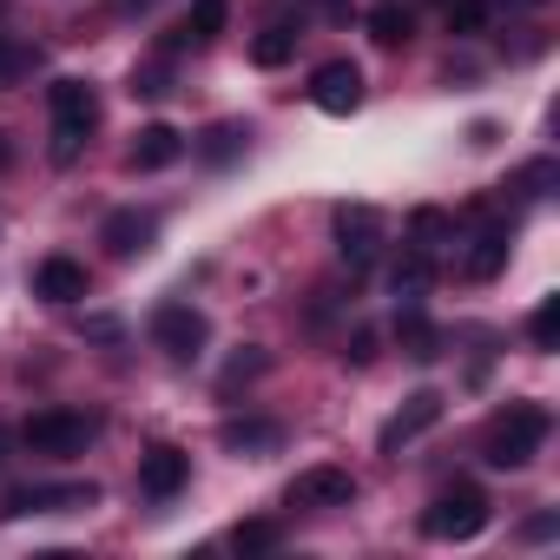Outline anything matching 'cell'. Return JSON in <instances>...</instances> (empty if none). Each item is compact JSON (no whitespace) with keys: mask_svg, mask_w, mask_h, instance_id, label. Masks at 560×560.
Segmentation results:
<instances>
[{"mask_svg":"<svg viewBox=\"0 0 560 560\" xmlns=\"http://www.w3.org/2000/svg\"><path fill=\"white\" fill-rule=\"evenodd\" d=\"M343 357H350V363H370V357H376V337H370V330H357V343H350Z\"/></svg>","mask_w":560,"mask_h":560,"instance_id":"obj_29","label":"cell"},{"mask_svg":"<svg viewBox=\"0 0 560 560\" xmlns=\"http://www.w3.org/2000/svg\"><path fill=\"white\" fill-rule=\"evenodd\" d=\"M370 40H376V47H402V40H409V14L396 8V0L370 8Z\"/></svg>","mask_w":560,"mask_h":560,"instance_id":"obj_22","label":"cell"},{"mask_svg":"<svg viewBox=\"0 0 560 560\" xmlns=\"http://www.w3.org/2000/svg\"><path fill=\"white\" fill-rule=\"evenodd\" d=\"M224 21H231V0H191V21H185V34H178V40L211 47V40L224 34Z\"/></svg>","mask_w":560,"mask_h":560,"instance_id":"obj_19","label":"cell"},{"mask_svg":"<svg viewBox=\"0 0 560 560\" xmlns=\"http://www.w3.org/2000/svg\"><path fill=\"white\" fill-rule=\"evenodd\" d=\"M93 416H80V409H40L27 429H21V442L34 448V455H54V462H67V455H86V442H93Z\"/></svg>","mask_w":560,"mask_h":560,"instance_id":"obj_4","label":"cell"},{"mask_svg":"<svg viewBox=\"0 0 560 560\" xmlns=\"http://www.w3.org/2000/svg\"><path fill=\"white\" fill-rule=\"evenodd\" d=\"M462 277H468V284H488V277H501V264H508V224L501 218H488L468 244H462Z\"/></svg>","mask_w":560,"mask_h":560,"instance_id":"obj_12","label":"cell"},{"mask_svg":"<svg viewBox=\"0 0 560 560\" xmlns=\"http://www.w3.org/2000/svg\"><path fill=\"white\" fill-rule=\"evenodd\" d=\"M218 442L231 455H270V448H284V422H264V416H231L218 429Z\"/></svg>","mask_w":560,"mask_h":560,"instance_id":"obj_14","label":"cell"},{"mask_svg":"<svg viewBox=\"0 0 560 560\" xmlns=\"http://www.w3.org/2000/svg\"><path fill=\"white\" fill-rule=\"evenodd\" d=\"M47 106H54V165H73L100 126V100L86 80H54L47 86Z\"/></svg>","mask_w":560,"mask_h":560,"instance_id":"obj_2","label":"cell"},{"mask_svg":"<svg viewBox=\"0 0 560 560\" xmlns=\"http://www.w3.org/2000/svg\"><path fill=\"white\" fill-rule=\"evenodd\" d=\"M205 337H211L205 311H191V304H159V311H152V343H159L172 363H191V357L205 350Z\"/></svg>","mask_w":560,"mask_h":560,"instance_id":"obj_6","label":"cell"},{"mask_svg":"<svg viewBox=\"0 0 560 560\" xmlns=\"http://www.w3.org/2000/svg\"><path fill=\"white\" fill-rule=\"evenodd\" d=\"M291 508H350L357 501V475L350 468H304L298 481H291V494H284Z\"/></svg>","mask_w":560,"mask_h":560,"instance_id":"obj_9","label":"cell"},{"mask_svg":"<svg viewBox=\"0 0 560 560\" xmlns=\"http://www.w3.org/2000/svg\"><path fill=\"white\" fill-rule=\"evenodd\" d=\"M100 488L93 481H60V488H14L8 494V514H80L93 508Z\"/></svg>","mask_w":560,"mask_h":560,"instance_id":"obj_10","label":"cell"},{"mask_svg":"<svg viewBox=\"0 0 560 560\" xmlns=\"http://www.w3.org/2000/svg\"><path fill=\"white\" fill-rule=\"evenodd\" d=\"M442 244H455V218H448V211H435V205H422V211L409 218V250L435 257Z\"/></svg>","mask_w":560,"mask_h":560,"instance_id":"obj_17","label":"cell"},{"mask_svg":"<svg viewBox=\"0 0 560 560\" xmlns=\"http://www.w3.org/2000/svg\"><path fill=\"white\" fill-rule=\"evenodd\" d=\"M396 337H402V350H409L416 363H435V357H442V330H435V324H429L422 311H402Z\"/></svg>","mask_w":560,"mask_h":560,"instance_id":"obj_18","label":"cell"},{"mask_svg":"<svg viewBox=\"0 0 560 560\" xmlns=\"http://www.w3.org/2000/svg\"><path fill=\"white\" fill-rule=\"evenodd\" d=\"M231 547H237V553H270V547H277V527H270V521H237V527H231Z\"/></svg>","mask_w":560,"mask_h":560,"instance_id":"obj_26","label":"cell"},{"mask_svg":"<svg viewBox=\"0 0 560 560\" xmlns=\"http://www.w3.org/2000/svg\"><path fill=\"white\" fill-rule=\"evenodd\" d=\"M317 8H324L330 21H343V14H350V0H317Z\"/></svg>","mask_w":560,"mask_h":560,"instance_id":"obj_32","label":"cell"},{"mask_svg":"<svg viewBox=\"0 0 560 560\" xmlns=\"http://www.w3.org/2000/svg\"><path fill=\"white\" fill-rule=\"evenodd\" d=\"M178 152H185V139H178L172 126H145V132L132 139V152H126V165H132V172H165V165H172Z\"/></svg>","mask_w":560,"mask_h":560,"instance_id":"obj_16","label":"cell"},{"mask_svg":"<svg viewBox=\"0 0 560 560\" xmlns=\"http://www.w3.org/2000/svg\"><path fill=\"white\" fill-rule=\"evenodd\" d=\"M330 231H337V250H343L350 270L376 264V250H383V211H376V205H337Z\"/></svg>","mask_w":560,"mask_h":560,"instance_id":"obj_5","label":"cell"},{"mask_svg":"<svg viewBox=\"0 0 560 560\" xmlns=\"http://www.w3.org/2000/svg\"><path fill=\"white\" fill-rule=\"evenodd\" d=\"M448 8V34H481L488 27V0H442Z\"/></svg>","mask_w":560,"mask_h":560,"instance_id":"obj_25","label":"cell"},{"mask_svg":"<svg viewBox=\"0 0 560 560\" xmlns=\"http://www.w3.org/2000/svg\"><path fill=\"white\" fill-rule=\"evenodd\" d=\"M152 237H159V218H152V211H139V205L113 211V218H106V231H100V244H106L113 257H139V250H152Z\"/></svg>","mask_w":560,"mask_h":560,"instance_id":"obj_13","label":"cell"},{"mask_svg":"<svg viewBox=\"0 0 560 560\" xmlns=\"http://www.w3.org/2000/svg\"><path fill=\"white\" fill-rule=\"evenodd\" d=\"M298 40H304L298 27H284V21H270V27H264V34L250 40V60H257V67H284V60L298 54Z\"/></svg>","mask_w":560,"mask_h":560,"instance_id":"obj_20","label":"cell"},{"mask_svg":"<svg viewBox=\"0 0 560 560\" xmlns=\"http://www.w3.org/2000/svg\"><path fill=\"white\" fill-rule=\"evenodd\" d=\"M547 409L540 402H508L494 422H488V435H481V455L494 462V468H527L534 455H540V442H547Z\"/></svg>","mask_w":560,"mask_h":560,"instance_id":"obj_1","label":"cell"},{"mask_svg":"<svg viewBox=\"0 0 560 560\" xmlns=\"http://www.w3.org/2000/svg\"><path fill=\"white\" fill-rule=\"evenodd\" d=\"M429 270H435V257H422V250H409V257L396 264V291H402V298H416V291L429 284Z\"/></svg>","mask_w":560,"mask_h":560,"instance_id":"obj_27","label":"cell"},{"mask_svg":"<svg viewBox=\"0 0 560 560\" xmlns=\"http://www.w3.org/2000/svg\"><path fill=\"white\" fill-rule=\"evenodd\" d=\"M521 8H540V0H521Z\"/></svg>","mask_w":560,"mask_h":560,"instance_id":"obj_33","label":"cell"},{"mask_svg":"<svg viewBox=\"0 0 560 560\" xmlns=\"http://www.w3.org/2000/svg\"><path fill=\"white\" fill-rule=\"evenodd\" d=\"M435 422H442V396H435V389H416V396H409V402H402V409L383 422L376 448H383V455H396V448H409L416 435H429Z\"/></svg>","mask_w":560,"mask_h":560,"instance_id":"obj_8","label":"cell"},{"mask_svg":"<svg viewBox=\"0 0 560 560\" xmlns=\"http://www.w3.org/2000/svg\"><path fill=\"white\" fill-rule=\"evenodd\" d=\"M311 100H317V113H330V119L357 113V106H363V67H357V60H324V67L311 73Z\"/></svg>","mask_w":560,"mask_h":560,"instance_id":"obj_7","label":"cell"},{"mask_svg":"<svg viewBox=\"0 0 560 560\" xmlns=\"http://www.w3.org/2000/svg\"><path fill=\"white\" fill-rule=\"evenodd\" d=\"M540 185H553V165L540 159V165H527L521 178H514V191H527V198H540Z\"/></svg>","mask_w":560,"mask_h":560,"instance_id":"obj_28","label":"cell"},{"mask_svg":"<svg viewBox=\"0 0 560 560\" xmlns=\"http://www.w3.org/2000/svg\"><path fill=\"white\" fill-rule=\"evenodd\" d=\"M244 139H250V132H244V119H218V126H205L198 152H205L211 165H231V159L244 152Z\"/></svg>","mask_w":560,"mask_h":560,"instance_id":"obj_21","label":"cell"},{"mask_svg":"<svg viewBox=\"0 0 560 560\" xmlns=\"http://www.w3.org/2000/svg\"><path fill=\"white\" fill-rule=\"evenodd\" d=\"M86 337H100V343H113V337H119V324H113V317H86Z\"/></svg>","mask_w":560,"mask_h":560,"instance_id":"obj_30","label":"cell"},{"mask_svg":"<svg viewBox=\"0 0 560 560\" xmlns=\"http://www.w3.org/2000/svg\"><path fill=\"white\" fill-rule=\"evenodd\" d=\"M34 291H40L47 304H80V298H86V264H73V257H47V264L34 270Z\"/></svg>","mask_w":560,"mask_h":560,"instance_id":"obj_15","label":"cell"},{"mask_svg":"<svg viewBox=\"0 0 560 560\" xmlns=\"http://www.w3.org/2000/svg\"><path fill=\"white\" fill-rule=\"evenodd\" d=\"M527 337H534V350H553L560 343V298H540V311L527 317Z\"/></svg>","mask_w":560,"mask_h":560,"instance_id":"obj_24","label":"cell"},{"mask_svg":"<svg viewBox=\"0 0 560 560\" xmlns=\"http://www.w3.org/2000/svg\"><path fill=\"white\" fill-rule=\"evenodd\" d=\"M481 527H488V494H481L475 481L442 488V494L429 501V514H422V534H435V540H475Z\"/></svg>","mask_w":560,"mask_h":560,"instance_id":"obj_3","label":"cell"},{"mask_svg":"<svg viewBox=\"0 0 560 560\" xmlns=\"http://www.w3.org/2000/svg\"><path fill=\"white\" fill-rule=\"evenodd\" d=\"M34 67H40V47H21V40L0 34V86H21Z\"/></svg>","mask_w":560,"mask_h":560,"instance_id":"obj_23","label":"cell"},{"mask_svg":"<svg viewBox=\"0 0 560 560\" xmlns=\"http://www.w3.org/2000/svg\"><path fill=\"white\" fill-rule=\"evenodd\" d=\"M8 455H14V429L0 422V468H8Z\"/></svg>","mask_w":560,"mask_h":560,"instance_id":"obj_31","label":"cell"},{"mask_svg":"<svg viewBox=\"0 0 560 560\" xmlns=\"http://www.w3.org/2000/svg\"><path fill=\"white\" fill-rule=\"evenodd\" d=\"M185 481H191V455H185V448L159 442V448H145V455H139V488H145L152 501H172Z\"/></svg>","mask_w":560,"mask_h":560,"instance_id":"obj_11","label":"cell"}]
</instances>
